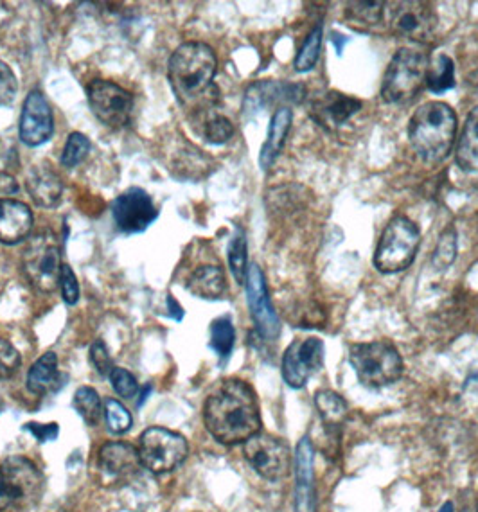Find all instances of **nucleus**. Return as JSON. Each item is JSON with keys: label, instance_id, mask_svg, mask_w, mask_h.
I'll use <instances>...</instances> for the list:
<instances>
[{"label": "nucleus", "instance_id": "30", "mask_svg": "<svg viewBox=\"0 0 478 512\" xmlns=\"http://www.w3.org/2000/svg\"><path fill=\"white\" fill-rule=\"evenodd\" d=\"M72 407L89 426H98L105 414L98 392L92 387H80L72 399Z\"/></svg>", "mask_w": 478, "mask_h": 512}, {"label": "nucleus", "instance_id": "10", "mask_svg": "<svg viewBox=\"0 0 478 512\" xmlns=\"http://www.w3.org/2000/svg\"><path fill=\"white\" fill-rule=\"evenodd\" d=\"M387 24L396 36L416 44H430L437 29V13L430 2H392L387 4Z\"/></svg>", "mask_w": 478, "mask_h": 512}, {"label": "nucleus", "instance_id": "6", "mask_svg": "<svg viewBox=\"0 0 478 512\" xmlns=\"http://www.w3.org/2000/svg\"><path fill=\"white\" fill-rule=\"evenodd\" d=\"M428 58L414 49H399L381 81V98L389 105H407L426 85Z\"/></svg>", "mask_w": 478, "mask_h": 512}, {"label": "nucleus", "instance_id": "22", "mask_svg": "<svg viewBox=\"0 0 478 512\" xmlns=\"http://www.w3.org/2000/svg\"><path fill=\"white\" fill-rule=\"evenodd\" d=\"M26 189L38 207L53 209L62 202V178L47 166H33L26 177Z\"/></svg>", "mask_w": 478, "mask_h": 512}, {"label": "nucleus", "instance_id": "9", "mask_svg": "<svg viewBox=\"0 0 478 512\" xmlns=\"http://www.w3.org/2000/svg\"><path fill=\"white\" fill-rule=\"evenodd\" d=\"M137 450L141 466L155 475H164L177 469L187 459L189 444L180 433L162 426H151L141 433Z\"/></svg>", "mask_w": 478, "mask_h": 512}, {"label": "nucleus", "instance_id": "16", "mask_svg": "<svg viewBox=\"0 0 478 512\" xmlns=\"http://www.w3.org/2000/svg\"><path fill=\"white\" fill-rule=\"evenodd\" d=\"M54 117L51 105L40 90L27 94L20 115V139L27 146H40L53 137Z\"/></svg>", "mask_w": 478, "mask_h": 512}, {"label": "nucleus", "instance_id": "45", "mask_svg": "<svg viewBox=\"0 0 478 512\" xmlns=\"http://www.w3.org/2000/svg\"><path fill=\"white\" fill-rule=\"evenodd\" d=\"M166 302H168L169 317L175 318L177 322H180V320L184 318V309H182V306L178 304L177 299H175L173 295H168Z\"/></svg>", "mask_w": 478, "mask_h": 512}, {"label": "nucleus", "instance_id": "35", "mask_svg": "<svg viewBox=\"0 0 478 512\" xmlns=\"http://www.w3.org/2000/svg\"><path fill=\"white\" fill-rule=\"evenodd\" d=\"M202 135L209 144L220 146L231 141L234 135V124L225 115H211L202 124Z\"/></svg>", "mask_w": 478, "mask_h": 512}, {"label": "nucleus", "instance_id": "18", "mask_svg": "<svg viewBox=\"0 0 478 512\" xmlns=\"http://www.w3.org/2000/svg\"><path fill=\"white\" fill-rule=\"evenodd\" d=\"M295 511L317 512L313 446L308 437H302L295 451Z\"/></svg>", "mask_w": 478, "mask_h": 512}, {"label": "nucleus", "instance_id": "23", "mask_svg": "<svg viewBox=\"0 0 478 512\" xmlns=\"http://www.w3.org/2000/svg\"><path fill=\"white\" fill-rule=\"evenodd\" d=\"M293 112L290 106H279L275 110L272 119H270V126H268V133H266V141L259 153V166L261 169H268L274 166L275 160L281 155L284 148V142L288 137V132L292 128Z\"/></svg>", "mask_w": 478, "mask_h": 512}, {"label": "nucleus", "instance_id": "46", "mask_svg": "<svg viewBox=\"0 0 478 512\" xmlns=\"http://www.w3.org/2000/svg\"><path fill=\"white\" fill-rule=\"evenodd\" d=\"M331 42H333V45L337 47V53L342 54V51H344V45L349 42V38H346L344 35H340L337 31H333V35H331Z\"/></svg>", "mask_w": 478, "mask_h": 512}, {"label": "nucleus", "instance_id": "40", "mask_svg": "<svg viewBox=\"0 0 478 512\" xmlns=\"http://www.w3.org/2000/svg\"><path fill=\"white\" fill-rule=\"evenodd\" d=\"M90 362L99 376H110L114 363H112V356L108 353L107 344L103 340H96L90 347Z\"/></svg>", "mask_w": 478, "mask_h": 512}, {"label": "nucleus", "instance_id": "39", "mask_svg": "<svg viewBox=\"0 0 478 512\" xmlns=\"http://www.w3.org/2000/svg\"><path fill=\"white\" fill-rule=\"evenodd\" d=\"M20 354L8 340L0 338V381L9 380L17 374L20 369Z\"/></svg>", "mask_w": 478, "mask_h": 512}, {"label": "nucleus", "instance_id": "43", "mask_svg": "<svg viewBox=\"0 0 478 512\" xmlns=\"http://www.w3.org/2000/svg\"><path fill=\"white\" fill-rule=\"evenodd\" d=\"M24 430L31 433V435H33V437H35L36 441L38 442L54 441V439L58 437V433H60V428H58V424L56 423H27L24 424Z\"/></svg>", "mask_w": 478, "mask_h": 512}, {"label": "nucleus", "instance_id": "13", "mask_svg": "<svg viewBox=\"0 0 478 512\" xmlns=\"http://www.w3.org/2000/svg\"><path fill=\"white\" fill-rule=\"evenodd\" d=\"M112 218L124 234H139L159 218V209L141 187H130L112 204Z\"/></svg>", "mask_w": 478, "mask_h": 512}, {"label": "nucleus", "instance_id": "47", "mask_svg": "<svg viewBox=\"0 0 478 512\" xmlns=\"http://www.w3.org/2000/svg\"><path fill=\"white\" fill-rule=\"evenodd\" d=\"M439 512H453V504L452 502H446V504L439 509Z\"/></svg>", "mask_w": 478, "mask_h": 512}, {"label": "nucleus", "instance_id": "7", "mask_svg": "<svg viewBox=\"0 0 478 512\" xmlns=\"http://www.w3.org/2000/svg\"><path fill=\"white\" fill-rule=\"evenodd\" d=\"M62 248L51 230L36 232L22 250V270L36 292L53 293L60 286Z\"/></svg>", "mask_w": 478, "mask_h": 512}, {"label": "nucleus", "instance_id": "32", "mask_svg": "<svg viewBox=\"0 0 478 512\" xmlns=\"http://www.w3.org/2000/svg\"><path fill=\"white\" fill-rule=\"evenodd\" d=\"M227 252H229V266H231L236 283L245 284L248 274V257L247 236L243 230L236 229V234L232 236Z\"/></svg>", "mask_w": 478, "mask_h": 512}, {"label": "nucleus", "instance_id": "31", "mask_svg": "<svg viewBox=\"0 0 478 512\" xmlns=\"http://www.w3.org/2000/svg\"><path fill=\"white\" fill-rule=\"evenodd\" d=\"M236 342V331L232 326V320L229 315L216 318L211 324V349L218 354L220 360H229L231 358L232 349Z\"/></svg>", "mask_w": 478, "mask_h": 512}, {"label": "nucleus", "instance_id": "20", "mask_svg": "<svg viewBox=\"0 0 478 512\" xmlns=\"http://www.w3.org/2000/svg\"><path fill=\"white\" fill-rule=\"evenodd\" d=\"M33 229V212L24 202L0 198V243L15 245Z\"/></svg>", "mask_w": 478, "mask_h": 512}, {"label": "nucleus", "instance_id": "14", "mask_svg": "<svg viewBox=\"0 0 478 512\" xmlns=\"http://www.w3.org/2000/svg\"><path fill=\"white\" fill-rule=\"evenodd\" d=\"M324 365V342L311 336L295 340L283 356V378L288 387L302 389Z\"/></svg>", "mask_w": 478, "mask_h": 512}, {"label": "nucleus", "instance_id": "33", "mask_svg": "<svg viewBox=\"0 0 478 512\" xmlns=\"http://www.w3.org/2000/svg\"><path fill=\"white\" fill-rule=\"evenodd\" d=\"M320 49H322V24L313 27L310 35L304 38L302 47L295 58V71L308 72L317 65L320 58Z\"/></svg>", "mask_w": 478, "mask_h": 512}, {"label": "nucleus", "instance_id": "36", "mask_svg": "<svg viewBox=\"0 0 478 512\" xmlns=\"http://www.w3.org/2000/svg\"><path fill=\"white\" fill-rule=\"evenodd\" d=\"M90 141L87 135L80 132H74L67 137L65 148L62 153V164L65 168H76L81 164L85 157L89 155Z\"/></svg>", "mask_w": 478, "mask_h": 512}, {"label": "nucleus", "instance_id": "26", "mask_svg": "<svg viewBox=\"0 0 478 512\" xmlns=\"http://www.w3.org/2000/svg\"><path fill=\"white\" fill-rule=\"evenodd\" d=\"M60 380V371H58V356L56 353H45L40 356L27 374V390L35 396H45L53 392Z\"/></svg>", "mask_w": 478, "mask_h": 512}, {"label": "nucleus", "instance_id": "44", "mask_svg": "<svg viewBox=\"0 0 478 512\" xmlns=\"http://www.w3.org/2000/svg\"><path fill=\"white\" fill-rule=\"evenodd\" d=\"M18 191H20V186H18L17 178L0 171V196L17 195Z\"/></svg>", "mask_w": 478, "mask_h": 512}, {"label": "nucleus", "instance_id": "19", "mask_svg": "<svg viewBox=\"0 0 478 512\" xmlns=\"http://www.w3.org/2000/svg\"><path fill=\"white\" fill-rule=\"evenodd\" d=\"M363 103L360 99L347 96L337 90H329L319 101L311 106V115L317 119L322 126L338 128L346 124L353 115L362 110Z\"/></svg>", "mask_w": 478, "mask_h": 512}, {"label": "nucleus", "instance_id": "38", "mask_svg": "<svg viewBox=\"0 0 478 512\" xmlns=\"http://www.w3.org/2000/svg\"><path fill=\"white\" fill-rule=\"evenodd\" d=\"M108 378H110L112 387H114V390H116L121 398L133 399L137 396L139 383L135 380V376H133L132 372L121 369V367H114Z\"/></svg>", "mask_w": 478, "mask_h": 512}, {"label": "nucleus", "instance_id": "34", "mask_svg": "<svg viewBox=\"0 0 478 512\" xmlns=\"http://www.w3.org/2000/svg\"><path fill=\"white\" fill-rule=\"evenodd\" d=\"M457 230L453 227H446L437 239V245L434 248L432 256V265L437 270H446L455 263L457 259Z\"/></svg>", "mask_w": 478, "mask_h": 512}, {"label": "nucleus", "instance_id": "29", "mask_svg": "<svg viewBox=\"0 0 478 512\" xmlns=\"http://www.w3.org/2000/svg\"><path fill=\"white\" fill-rule=\"evenodd\" d=\"M426 87L434 94H443L455 87V65L448 54H439L435 60L428 62Z\"/></svg>", "mask_w": 478, "mask_h": 512}, {"label": "nucleus", "instance_id": "25", "mask_svg": "<svg viewBox=\"0 0 478 512\" xmlns=\"http://www.w3.org/2000/svg\"><path fill=\"white\" fill-rule=\"evenodd\" d=\"M186 288L187 292L193 293L198 299H220L227 290V279L222 266L204 265L196 268L195 272L189 275Z\"/></svg>", "mask_w": 478, "mask_h": 512}, {"label": "nucleus", "instance_id": "42", "mask_svg": "<svg viewBox=\"0 0 478 512\" xmlns=\"http://www.w3.org/2000/svg\"><path fill=\"white\" fill-rule=\"evenodd\" d=\"M60 288H62L63 301L69 306H74L80 301V284L76 279V274L71 266L63 265L62 274H60Z\"/></svg>", "mask_w": 478, "mask_h": 512}, {"label": "nucleus", "instance_id": "3", "mask_svg": "<svg viewBox=\"0 0 478 512\" xmlns=\"http://www.w3.org/2000/svg\"><path fill=\"white\" fill-rule=\"evenodd\" d=\"M457 128L459 121L452 106L443 101H428L412 115L408 139L421 159L428 164H439L450 155Z\"/></svg>", "mask_w": 478, "mask_h": 512}, {"label": "nucleus", "instance_id": "11", "mask_svg": "<svg viewBox=\"0 0 478 512\" xmlns=\"http://www.w3.org/2000/svg\"><path fill=\"white\" fill-rule=\"evenodd\" d=\"M243 453L257 475L266 480H281L292 468V451L288 444L266 433L250 437L243 446Z\"/></svg>", "mask_w": 478, "mask_h": 512}, {"label": "nucleus", "instance_id": "41", "mask_svg": "<svg viewBox=\"0 0 478 512\" xmlns=\"http://www.w3.org/2000/svg\"><path fill=\"white\" fill-rule=\"evenodd\" d=\"M18 83L15 72L9 69L8 63L0 60V106L9 105L17 96Z\"/></svg>", "mask_w": 478, "mask_h": 512}, {"label": "nucleus", "instance_id": "37", "mask_svg": "<svg viewBox=\"0 0 478 512\" xmlns=\"http://www.w3.org/2000/svg\"><path fill=\"white\" fill-rule=\"evenodd\" d=\"M105 419H107L108 430L112 433H126L132 428V414L117 399H107L105 403Z\"/></svg>", "mask_w": 478, "mask_h": 512}, {"label": "nucleus", "instance_id": "2", "mask_svg": "<svg viewBox=\"0 0 478 512\" xmlns=\"http://www.w3.org/2000/svg\"><path fill=\"white\" fill-rule=\"evenodd\" d=\"M218 60L213 49L202 42H187L169 58L168 78L178 103L184 108L214 105V76Z\"/></svg>", "mask_w": 478, "mask_h": 512}, {"label": "nucleus", "instance_id": "27", "mask_svg": "<svg viewBox=\"0 0 478 512\" xmlns=\"http://www.w3.org/2000/svg\"><path fill=\"white\" fill-rule=\"evenodd\" d=\"M455 160L459 168L468 173L478 171V105L471 110L464 123L455 151Z\"/></svg>", "mask_w": 478, "mask_h": 512}, {"label": "nucleus", "instance_id": "5", "mask_svg": "<svg viewBox=\"0 0 478 512\" xmlns=\"http://www.w3.org/2000/svg\"><path fill=\"white\" fill-rule=\"evenodd\" d=\"M421 245V230L414 221L398 214L381 232L374 252V266L381 274H398L414 263Z\"/></svg>", "mask_w": 478, "mask_h": 512}, {"label": "nucleus", "instance_id": "8", "mask_svg": "<svg viewBox=\"0 0 478 512\" xmlns=\"http://www.w3.org/2000/svg\"><path fill=\"white\" fill-rule=\"evenodd\" d=\"M44 475L26 457H9L0 464V512L29 509L42 498Z\"/></svg>", "mask_w": 478, "mask_h": 512}, {"label": "nucleus", "instance_id": "4", "mask_svg": "<svg viewBox=\"0 0 478 512\" xmlns=\"http://www.w3.org/2000/svg\"><path fill=\"white\" fill-rule=\"evenodd\" d=\"M349 363L365 387L380 389L403 376L405 365L396 345L387 340L365 342L349 347Z\"/></svg>", "mask_w": 478, "mask_h": 512}, {"label": "nucleus", "instance_id": "21", "mask_svg": "<svg viewBox=\"0 0 478 512\" xmlns=\"http://www.w3.org/2000/svg\"><path fill=\"white\" fill-rule=\"evenodd\" d=\"M304 98L302 85H290L281 81H259L247 90L245 112H257L274 103H301Z\"/></svg>", "mask_w": 478, "mask_h": 512}, {"label": "nucleus", "instance_id": "1", "mask_svg": "<svg viewBox=\"0 0 478 512\" xmlns=\"http://www.w3.org/2000/svg\"><path fill=\"white\" fill-rule=\"evenodd\" d=\"M204 423L214 439L227 446L239 444L261 432V412L256 392L243 380H225L205 401Z\"/></svg>", "mask_w": 478, "mask_h": 512}, {"label": "nucleus", "instance_id": "28", "mask_svg": "<svg viewBox=\"0 0 478 512\" xmlns=\"http://www.w3.org/2000/svg\"><path fill=\"white\" fill-rule=\"evenodd\" d=\"M315 405L328 432H338V428L346 421L347 410H349L344 398L333 390H319L315 396Z\"/></svg>", "mask_w": 478, "mask_h": 512}, {"label": "nucleus", "instance_id": "12", "mask_svg": "<svg viewBox=\"0 0 478 512\" xmlns=\"http://www.w3.org/2000/svg\"><path fill=\"white\" fill-rule=\"evenodd\" d=\"M90 110L108 128H124L133 114V96L114 81L94 80L87 87Z\"/></svg>", "mask_w": 478, "mask_h": 512}, {"label": "nucleus", "instance_id": "17", "mask_svg": "<svg viewBox=\"0 0 478 512\" xmlns=\"http://www.w3.org/2000/svg\"><path fill=\"white\" fill-rule=\"evenodd\" d=\"M141 466L139 450L128 442H105L98 451V469L107 484H116L135 475Z\"/></svg>", "mask_w": 478, "mask_h": 512}, {"label": "nucleus", "instance_id": "15", "mask_svg": "<svg viewBox=\"0 0 478 512\" xmlns=\"http://www.w3.org/2000/svg\"><path fill=\"white\" fill-rule=\"evenodd\" d=\"M245 286H247L248 309L259 335L265 338L266 342H274L281 333V322L270 301L265 274L256 263L248 266Z\"/></svg>", "mask_w": 478, "mask_h": 512}, {"label": "nucleus", "instance_id": "24", "mask_svg": "<svg viewBox=\"0 0 478 512\" xmlns=\"http://www.w3.org/2000/svg\"><path fill=\"white\" fill-rule=\"evenodd\" d=\"M385 2L363 0V2H349L346 6L347 26L353 27L360 33H372L380 31L387 24V9Z\"/></svg>", "mask_w": 478, "mask_h": 512}]
</instances>
